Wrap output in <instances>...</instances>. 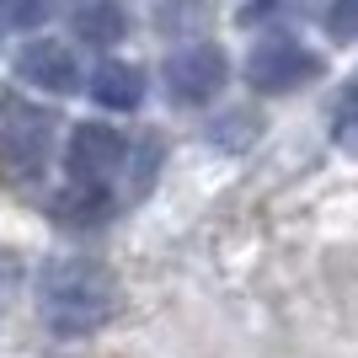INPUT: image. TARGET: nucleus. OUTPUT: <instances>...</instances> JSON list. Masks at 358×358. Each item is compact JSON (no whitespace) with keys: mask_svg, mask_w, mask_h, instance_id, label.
Instances as JSON below:
<instances>
[{"mask_svg":"<svg viewBox=\"0 0 358 358\" xmlns=\"http://www.w3.org/2000/svg\"><path fill=\"white\" fill-rule=\"evenodd\" d=\"M48 214L59 224H70V230H96V224H107L113 203H107L102 182H75V187H64V193L48 203Z\"/></svg>","mask_w":358,"mask_h":358,"instance_id":"obj_9","label":"nucleus"},{"mask_svg":"<svg viewBox=\"0 0 358 358\" xmlns=\"http://www.w3.org/2000/svg\"><path fill=\"white\" fill-rule=\"evenodd\" d=\"M161 80H166V96L177 107H203V102H214L224 91L230 59H224L214 43H187V48H177V54L166 59Z\"/></svg>","mask_w":358,"mask_h":358,"instance_id":"obj_3","label":"nucleus"},{"mask_svg":"<svg viewBox=\"0 0 358 358\" xmlns=\"http://www.w3.org/2000/svg\"><path fill=\"white\" fill-rule=\"evenodd\" d=\"M0 27H6V22H0Z\"/></svg>","mask_w":358,"mask_h":358,"instance_id":"obj_14","label":"nucleus"},{"mask_svg":"<svg viewBox=\"0 0 358 358\" xmlns=\"http://www.w3.org/2000/svg\"><path fill=\"white\" fill-rule=\"evenodd\" d=\"M70 27H75V38H80V43L113 48V43H123V38H129V6H123V0H80V6H75V16H70Z\"/></svg>","mask_w":358,"mask_h":358,"instance_id":"obj_7","label":"nucleus"},{"mask_svg":"<svg viewBox=\"0 0 358 358\" xmlns=\"http://www.w3.org/2000/svg\"><path fill=\"white\" fill-rule=\"evenodd\" d=\"M48 16V0H0V22L6 27H38Z\"/></svg>","mask_w":358,"mask_h":358,"instance_id":"obj_12","label":"nucleus"},{"mask_svg":"<svg viewBox=\"0 0 358 358\" xmlns=\"http://www.w3.org/2000/svg\"><path fill=\"white\" fill-rule=\"evenodd\" d=\"M155 166H161V139L145 134V145L134 150V193H150V182H155Z\"/></svg>","mask_w":358,"mask_h":358,"instance_id":"obj_13","label":"nucleus"},{"mask_svg":"<svg viewBox=\"0 0 358 358\" xmlns=\"http://www.w3.org/2000/svg\"><path fill=\"white\" fill-rule=\"evenodd\" d=\"M38 305L54 331H96L118 310V278L91 257H54L38 273Z\"/></svg>","mask_w":358,"mask_h":358,"instance_id":"obj_1","label":"nucleus"},{"mask_svg":"<svg viewBox=\"0 0 358 358\" xmlns=\"http://www.w3.org/2000/svg\"><path fill=\"white\" fill-rule=\"evenodd\" d=\"M321 75V59H315L305 43L294 38H262L252 48V59H246V80L257 91H268V96H284V91H299L305 80Z\"/></svg>","mask_w":358,"mask_h":358,"instance_id":"obj_4","label":"nucleus"},{"mask_svg":"<svg viewBox=\"0 0 358 358\" xmlns=\"http://www.w3.org/2000/svg\"><path fill=\"white\" fill-rule=\"evenodd\" d=\"M155 22H161V32H198L209 22V6L203 0H161Z\"/></svg>","mask_w":358,"mask_h":358,"instance_id":"obj_10","label":"nucleus"},{"mask_svg":"<svg viewBox=\"0 0 358 358\" xmlns=\"http://www.w3.org/2000/svg\"><path fill=\"white\" fill-rule=\"evenodd\" d=\"M129 155V139L107 123H80L70 134V150H64V166H70L75 182H107Z\"/></svg>","mask_w":358,"mask_h":358,"instance_id":"obj_5","label":"nucleus"},{"mask_svg":"<svg viewBox=\"0 0 358 358\" xmlns=\"http://www.w3.org/2000/svg\"><path fill=\"white\" fill-rule=\"evenodd\" d=\"M327 32L337 43H353L358 38V0H331L327 6Z\"/></svg>","mask_w":358,"mask_h":358,"instance_id":"obj_11","label":"nucleus"},{"mask_svg":"<svg viewBox=\"0 0 358 358\" xmlns=\"http://www.w3.org/2000/svg\"><path fill=\"white\" fill-rule=\"evenodd\" d=\"M16 75H22L27 86L48 91V96H70V91L80 86V64H75V54L64 43H54V38H32V43H22V54H16Z\"/></svg>","mask_w":358,"mask_h":358,"instance_id":"obj_6","label":"nucleus"},{"mask_svg":"<svg viewBox=\"0 0 358 358\" xmlns=\"http://www.w3.org/2000/svg\"><path fill=\"white\" fill-rule=\"evenodd\" d=\"M54 113H43L38 102H22V96H0V166L6 177L32 182L48 166V150H54Z\"/></svg>","mask_w":358,"mask_h":358,"instance_id":"obj_2","label":"nucleus"},{"mask_svg":"<svg viewBox=\"0 0 358 358\" xmlns=\"http://www.w3.org/2000/svg\"><path fill=\"white\" fill-rule=\"evenodd\" d=\"M91 96L102 107H113V113H134L139 102H145V70L139 64H123V59H107L91 70Z\"/></svg>","mask_w":358,"mask_h":358,"instance_id":"obj_8","label":"nucleus"}]
</instances>
